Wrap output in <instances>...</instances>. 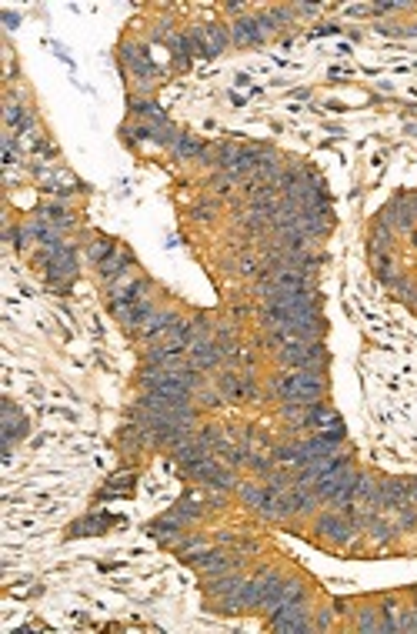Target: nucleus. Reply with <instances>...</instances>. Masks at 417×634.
I'll return each instance as SVG.
<instances>
[{
  "label": "nucleus",
  "mask_w": 417,
  "mask_h": 634,
  "mask_svg": "<svg viewBox=\"0 0 417 634\" xmlns=\"http://www.w3.org/2000/svg\"><path fill=\"white\" fill-rule=\"evenodd\" d=\"M127 264H131V254H117V257L110 254L107 261L100 264V274H104L107 281H114V277H117L120 271H127Z\"/></svg>",
  "instance_id": "obj_16"
},
{
  "label": "nucleus",
  "mask_w": 417,
  "mask_h": 634,
  "mask_svg": "<svg viewBox=\"0 0 417 634\" xmlns=\"http://www.w3.org/2000/svg\"><path fill=\"white\" fill-rule=\"evenodd\" d=\"M277 357H281V364L294 368V371L317 368L324 361V344H321V337L317 341H287V344H281Z\"/></svg>",
  "instance_id": "obj_2"
},
{
  "label": "nucleus",
  "mask_w": 417,
  "mask_h": 634,
  "mask_svg": "<svg viewBox=\"0 0 417 634\" xmlns=\"http://www.w3.org/2000/svg\"><path fill=\"white\" fill-rule=\"evenodd\" d=\"M264 37H267V34L261 30L257 17H241V21L231 23V41H234V44H261Z\"/></svg>",
  "instance_id": "obj_9"
},
{
  "label": "nucleus",
  "mask_w": 417,
  "mask_h": 634,
  "mask_svg": "<svg viewBox=\"0 0 417 634\" xmlns=\"http://www.w3.org/2000/svg\"><path fill=\"white\" fill-rule=\"evenodd\" d=\"M254 581V594H257V608H270L274 604V598L281 594V584H284V578L277 574V571H261L257 578H250Z\"/></svg>",
  "instance_id": "obj_6"
},
{
  "label": "nucleus",
  "mask_w": 417,
  "mask_h": 634,
  "mask_svg": "<svg viewBox=\"0 0 417 634\" xmlns=\"http://www.w3.org/2000/svg\"><path fill=\"white\" fill-rule=\"evenodd\" d=\"M317 531L328 541H334V545H348L354 538V521L348 514H321L317 518Z\"/></svg>",
  "instance_id": "obj_4"
},
{
  "label": "nucleus",
  "mask_w": 417,
  "mask_h": 634,
  "mask_svg": "<svg viewBox=\"0 0 417 634\" xmlns=\"http://www.w3.org/2000/svg\"><path fill=\"white\" fill-rule=\"evenodd\" d=\"M294 601H304V581H297V578H290V581H284L281 584V594L274 598V604L267 608V611H281V608H287V604H294Z\"/></svg>",
  "instance_id": "obj_12"
},
{
  "label": "nucleus",
  "mask_w": 417,
  "mask_h": 634,
  "mask_svg": "<svg viewBox=\"0 0 417 634\" xmlns=\"http://www.w3.org/2000/svg\"><path fill=\"white\" fill-rule=\"evenodd\" d=\"M47 271L54 281H70L74 271H77V257L70 247H57V251H47Z\"/></svg>",
  "instance_id": "obj_7"
},
{
  "label": "nucleus",
  "mask_w": 417,
  "mask_h": 634,
  "mask_svg": "<svg viewBox=\"0 0 417 634\" xmlns=\"http://www.w3.org/2000/svg\"><path fill=\"white\" fill-rule=\"evenodd\" d=\"M220 357H224V354H220V348H217V341H211V337H207V341H197V344H191V364H194V368H214V364H220Z\"/></svg>",
  "instance_id": "obj_10"
},
{
  "label": "nucleus",
  "mask_w": 417,
  "mask_h": 634,
  "mask_svg": "<svg viewBox=\"0 0 417 634\" xmlns=\"http://www.w3.org/2000/svg\"><path fill=\"white\" fill-rule=\"evenodd\" d=\"M270 391L277 394L284 404H304V408H310L324 394V374L317 371V368H301V371H290L284 377H277L270 384Z\"/></svg>",
  "instance_id": "obj_1"
},
{
  "label": "nucleus",
  "mask_w": 417,
  "mask_h": 634,
  "mask_svg": "<svg viewBox=\"0 0 417 634\" xmlns=\"http://www.w3.org/2000/svg\"><path fill=\"white\" fill-rule=\"evenodd\" d=\"M214 214H217V204H211V200H204V204H197V207H194V220H200V224L214 220Z\"/></svg>",
  "instance_id": "obj_20"
},
{
  "label": "nucleus",
  "mask_w": 417,
  "mask_h": 634,
  "mask_svg": "<svg viewBox=\"0 0 417 634\" xmlns=\"http://www.w3.org/2000/svg\"><path fill=\"white\" fill-rule=\"evenodd\" d=\"M191 564L200 568L207 578H217V574H227V571L234 568V558L224 554V551H200V554L191 558Z\"/></svg>",
  "instance_id": "obj_8"
},
{
  "label": "nucleus",
  "mask_w": 417,
  "mask_h": 634,
  "mask_svg": "<svg viewBox=\"0 0 417 634\" xmlns=\"http://www.w3.org/2000/svg\"><path fill=\"white\" fill-rule=\"evenodd\" d=\"M308 604L304 601H294L281 611L270 614V628L274 631H287V634H301V631H314V624L308 621Z\"/></svg>",
  "instance_id": "obj_3"
},
{
  "label": "nucleus",
  "mask_w": 417,
  "mask_h": 634,
  "mask_svg": "<svg viewBox=\"0 0 417 634\" xmlns=\"http://www.w3.org/2000/svg\"><path fill=\"white\" fill-rule=\"evenodd\" d=\"M400 631H414L417 634V611L414 608H400Z\"/></svg>",
  "instance_id": "obj_21"
},
{
  "label": "nucleus",
  "mask_w": 417,
  "mask_h": 634,
  "mask_svg": "<svg viewBox=\"0 0 417 634\" xmlns=\"http://www.w3.org/2000/svg\"><path fill=\"white\" fill-rule=\"evenodd\" d=\"M174 324H177V314H171V310H154L140 330H144V337H154V334H160V330H171Z\"/></svg>",
  "instance_id": "obj_13"
},
{
  "label": "nucleus",
  "mask_w": 417,
  "mask_h": 634,
  "mask_svg": "<svg viewBox=\"0 0 417 634\" xmlns=\"http://www.w3.org/2000/svg\"><path fill=\"white\" fill-rule=\"evenodd\" d=\"M174 154H177V157H197V154H204V144H200V140H194V137H187V134H177Z\"/></svg>",
  "instance_id": "obj_15"
},
{
  "label": "nucleus",
  "mask_w": 417,
  "mask_h": 634,
  "mask_svg": "<svg viewBox=\"0 0 417 634\" xmlns=\"http://www.w3.org/2000/svg\"><path fill=\"white\" fill-rule=\"evenodd\" d=\"M191 37H194V47H197L204 57H217L220 50L227 47V30L220 23H207V27L194 30Z\"/></svg>",
  "instance_id": "obj_5"
},
{
  "label": "nucleus",
  "mask_w": 417,
  "mask_h": 634,
  "mask_svg": "<svg viewBox=\"0 0 417 634\" xmlns=\"http://www.w3.org/2000/svg\"><path fill=\"white\" fill-rule=\"evenodd\" d=\"M44 220H50V224H61V227H67L70 224V214H67L61 204H54V207H44V214H41Z\"/></svg>",
  "instance_id": "obj_19"
},
{
  "label": "nucleus",
  "mask_w": 417,
  "mask_h": 634,
  "mask_svg": "<svg viewBox=\"0 0 417 634\" xmlns=\"http://www.w3.org/2000/svg\"><path fill=\"white\" fill-rule=\"evenodd\" d=\"M220 397H224L220 391H204V394H200V404H204V408H217Z\"/></svg>",
  "instance_id": "obj_22"
},
{
  "label": "nucleus",
  "mask_w": 417,
  "mask_h": 634,
  "mask_svg": "<svg viewBox=\"0 0 417 634\" xmlns=\"http://www.w3.org/2000/svg\"><path fill=\"white\" fill-rule=\"evenodd\" d=\"M241 274H257V261H254V257H244V261H241Z\"/></svg>",
  "instance_id": "obj_23"
},
{
  "label": "nucleus",
  "mask_w": 417,
  "mask_h": 634,
  "mask_svg": "<svg viewBox=\"0 0 417 634\" xmlns=\"http://www.w3.org/2000/svg\"><path fill=\"white\" fill-rule=\"evenodd\" d=\"M107 525H114V518H87V521H77L74 525V534H97V527H107Z\"/></svg>",
  "instance_id": "obj_18"
},
{
  "label": "nucleus",
  "mask_w": 417,
  "mask_h": 634,
  "mask_svg": "<svg viewBox=\"0 0 417 634\" xmlns=\"http://www.w3.org/2000/svg\"><path fill=\"white\" fill-rule=\"evenodd\" d=\"M357 631H361V634L381 631V621H377V608H361V611H357Z\"/></svg>",
  "instance_id": "obj_17"
},
{
  "label": "nucleus",
  "mask_w": 417,
  "mask_h": 634,
  "mask_svg": "<svg viewBox=\"0 0 417 634\" xmlns=\"http://www.w3.org/2000/svg\"><path fill=\"white\" fill-rule=\"evenodd\" d=\"M23 431H27V421L17 414V408L14 404H3V447H10L14 438H21Z\"/></svg>",
  "instance_id": "obj_11"
},
{
  "label": "nucleus",
  "mask_w": 417,
  "mask_h": 634,
  "mask_svg": "<svg viewBox=\"0 0 417 634\" xmlns=\"http://www.w3.org/2000/svg\"><path fill=\"white\" fill-rule=\"evenodd\" d=\"M174 514H180V518L191 525V521H197L200 514H204V507H200V501L194 494H187V498H180V504L174 507Z\"/></svg>",
  "instance_id": "obj_14"
}]
</instances>
